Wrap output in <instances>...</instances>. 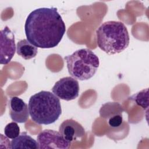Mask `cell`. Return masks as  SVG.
I'll return each mask as SVG.
<instances>
[{
    "label": "cell",
    "instance_id": "6da1fadb",
    "mask_svg": "<svg viewBox=\"0 0 149 149\" xmlns=\"http://www.w3.org/2000/svg\"><path fill=\"white\" fill-rule=\"evenodd\" d=\"M24 31L27 40L36 47L51 48L62 40L66 26L56 8H41L28 15Z\"/></svg>",
    "mask_w": 149,
    "mask_h": 149
},
{
    "label": "cell",
    "instance_id": "7a4b0ae2",
    "mask_svg": "<svg viewBox=\"0 0 149 149\" xmlns=\"http://www.w3.org/2000/svg\"><path fill=\"white\" fill-rule=\"evenodd\" d=\"M96 38L98 47L110 55L122 52L130 42L129 32L124 23L113 20L105 22L98 28Z\"/></svg>",
    "mask_w": 149,
    "mask_h": 149
},
{
    "label": "cell",
    "instance_id": "3957f363",
    "mask_svg": "<svg viewBox=\"0 0 149 149\" xmlns=\"http://www.w3.org/2000/svg\"><path fill=\"white\" fill-rule=\"evenodd\" d=\"M28 107L31 119L38 125L53 123L62 113L59 98L48 91L42 90L31 95Z\"/></svg>",
    "mask_w": 149,
    "mask_h": 149
},
{
    "label": "cell",
    "instance_id": "277c9868",
    "mask_svg": "<svg viewBox=\"0 0 149 149\" xmlns=\"http://www.w3.org/2000/svg\"><path fill=\"white\" fill-rule=\"evenodd\" d=\"M64 59L66 62L69 73L79 80L91 79L95 74L100 65L98 57L88 48L78 49L65 56Z\"/></svg>",
    "mask_w": 149,
    "mask_h": 149
},
{
    "label": "cell",
    "instance_id": "5b68a950",
    "mask_svg": "<svg viewBox=\"0 0 149 149\" xmlns=\"http://www.w3.org/2000/svg\"><path fill=\"white\" fill-rule=\"evenodd\" d=\"M79 84L77 80L72 77H65L57 81L52 88V93L59 98L71 101L79 94Z\"/></svg>",
    "mask_w": 149,
    "mask_h": 149
},
{
    "label": "cell",
    "instance_id": "8992f818",
    "mask_svg": "<svg viewBox=\"0 0 149 149\" xmlns=\"http://www.w3.org/2000/svg\"><path fill=\"white\" fill-rule=\"evenodd\" d=\"M38 148H69L71 142L66 140L59 132L45 129L41 131L37 137Z\"/></svg>",
    "mask_w": 149,
    "mask_h": 149
},
{
    "label": "cell",
    "instance_id": "52a82bcc",
    "mask_svg": "<svg viewBox=\"0 0 149 149\" xmlns=\"http://www.w3.org/2000/svg\"><path fill=\"white\" fill-rule=\"evenodd\" d=\"M0 34V63L7 65L10 62L16 52L15 35L8 26L1 30Z\"/></svg>",
    "mask_w": 149,
    "mask_h": 149
},
{
    "label": "cell",
    "instance_id": "ba28073f",
    "mask_svg": "<svg viewBox=\"0 0 149 149\" xmlns=\"http://www.w3.org/2000/svg\"><path fill=\"white\" fill-rule=\"evenodd\" d=\"M59 132L66 140L70 142L81 139L85 135L84 127L73 119L64 120L59 127Z\"/></svg>",
    "mask_w": 149,
    "mask_h": 149
},
{
    "label": "cell",
    "instance_id": "9c48e42d",
    "mask_svg": "<svg viewBox=\"0 0 149 149\" xmlns=\"http://www.w3.org/2000/svg\"><path fill=\"white\" fill-rule=\"evenodd\" d=\"M9 115L12 120L17 123H25L29 117V107L24 101L17 97H12L8 102Z\"/></svg>",
    "mask_w": 149,
    "mask_h": 149
},
{
    "label": "cell",
    "instance_id": "30bf717a",
    "mask_svg": "<svg viewBox=\"0 0 149 149\" xmlns=\"http://www.w3.org/2000/svg\"><path fill=\"white\" fill-rule=\"evenodd\" d=\"M11 148L37 149L38 148L37 141L28 135L26 132H22L16 138L12 139L10 143Z\"/></svg>",
    "mask_w": 149,
    "mask_h": 149
},
{
    "label": "cell",
    "instance_id": "8fae6325",
    "mask_svg": "<svg viewBox=\"0 0 149 149\" xmlns=\"http://www.w3.org/2000/svg\"><path fill=\"white\" fill-rule=\"evenodd\" d=\"M16 52L23 59L29 60L34 58L38 52V48L31 44L27 39H23L17 42Z\"/></svg>",
    "mask_w": 149,
    "mask_h": 149
},
{
    "label": "cell",
    "instance_id": "7c38bea8",
    "mask_svg": "<svg viewBox=\"0 0 149 149\" xmlns=\"http://www.w3.org/2000/svg\"><path fill=\"white\" fill-rule=\"evenodd\" d=\"M123 109L122 106L118 102H108L104 104L100 110L101 117L109 118L116 114H122Z\"/></svg>",
    "mask_w": 149,
    "mask_h": 149
},
{
    "label": "cell",
    "instance_id": "4fadbf2b",
    "mask_svg": "<svg viewBox=\"0 0 149 149\" xmlns=\"http://www.w3.org/2000/svg\"><path fill=\"white\" fill-rule=\"evenodd\" d=\"M148 90L146 88L143 90L136 94H134L130 98V100H133L139 106L141 107L146 111H148Z\"/></svg>",
    "mask_w": 149,
    "mask_h": 149
},
{
    "label": "cell",
    "instance_id": "5bb4252c",
    "mask_svg": "<svg viewBox=\"0 0 149 149\" xmlns=\"http://www.w3.org/2000/svg\"><path fill=\"white\" fill-rule=\"evenodd\" d=\"M4 133L6 137L13 139L20 134V127L17 122H12L6 125L4 129Z\"/></svg>",
    "mask_w": 149,
    "mask_h": 149
},
{
    "label": "cell",
    "instance_id": "9a60e30c",
    "mask_svg": "<svg viewBox=\"0 0 149 149\" xmlns=\"http://www.w3.org/2000/svg\"><path fill=\"white\" fill-rule=\"evenodd\" d=\"M123 122V118L122 114H116L111 118L108 120V125L113 128L119 127Z\"/></svg>",
    "mask_w": 149,
    "mask_h": 149
}]
</instances>
